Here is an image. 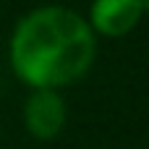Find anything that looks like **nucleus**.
I'll return each mask as SVG.
<instances>
[{
  "label": "nucleus",
  "mask_w": 149,
  "mask_h": 149,
  "mask_svg": "<svg viewBox=\"0 0 149 149\" xmlns=\"http://www.w3.org/2000/svg\"><path fill=\"white\" fill-rule=\"evenodd\" d=\"M97 52L84 16L63 5H45L24 16L10 37L16 76L34 89H58L79 81Z\"/></svg>",
  "instance_id": "obj_1"
},
{
  "label": "nucleus",
  "mask_w": 149,
  "mask_h": 149,
  "mask_svg": "<svg viewBox=\"0 0 149 149\" xmlns=\"http://www.w3.org/2000/svg\"><path fill=\"white\" fill-rule=\"evenodd\" d=\"M24 123L29 134L37 139L58 136L65 123L63 97L52 89H34V94L26 100V107H24Z\"/></svg>",
  "instance_id": "obj_2"
},
{
  "label": "nucleus",
  "mask_w": 149,
  "mask_h": 149,
  "mask_svg": "<svg viewBox=\"0 0 149 149\" xmlns=\"http://www.w3.org/2000/svg\"><path fill=\"white\" fill-rule=\"evenodd\" d=\"M141 13L139 0H94L86 24L105 37H123L139 24Z\"/></svg>",
  "instance_id": "obj_3"
},
{
  "label": "nucleus",
  "mask_w": 149,
  "mask_h": 149,
  "mask_svg": "<svg viewBox=\"0 0 149 149\" xmlns=\"http://www.w3.org/2000/svg\"><path fill=\"white\" fill-rule=\"evenodd\" d=\"M139 5H141V10H149V0H139Z\"/></svg>",
  "instance_id": "obj_4"
}]
</instances>
